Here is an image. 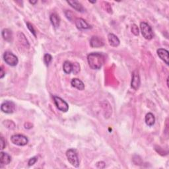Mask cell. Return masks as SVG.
<instances>
[{
  "label": "cell",
  "instance_id": "4316f807",
  "mask_svg": "<svg viewBox=\"0 0 169 169\" xmlns=\"http://www.w3.org/2000/svg\"><path fill=\"white\" fill-rule=\"evenodd\" d=\"M65 16H66V17H67L69 21H72V17H71V16H70V15H71L72 13H71V12H69V11H67V12H65Z\"/></svg>",
  "mask_w": 169,
  "mask_h": 169
},
{
  "label": "cell",
  "instance_id": "d4e9b609",
  "mask_svg": "<svg viewBox=\"0 0 169 169\" xmlns=\"http://www.w3.org/2000/svg\"><path fill=\"white\" fill-rule=\"evenodd\" d=\"M5 146H6V142H5V140L4 139V138H3L2 136L1 137V149H3L5 147Z\"/></svg>",
  "mask_w": 169,
  "mask_h": 169
},
{
  "label": "cell",
  "instance_id": "7402d4cb",
  "mask_svg": "<svg viewBox=\"0 0 169 169\" xmlns=\"http://www.w3.org/2000/svg\"><path fill=\"white\" fill-rule=\"evenodd\" d=\"M131 32L135 36H138L139 35V28L138 27V26L136 25H132V27H131Z\"/></svg>",
  "mask_w": 169,
  "mask_h": 169
},
{
  "label": "cell",
  "instance_id": "8fae6325",
  "mask_svg": "<svg viewBox=\"0 0 169 169\" xmlns=\"http://www.w3.org/2000/svg\"><path fill=\"white\" fill-rule=\"evenodd\" d=\"M157 54L159 57L162 60L165 64L168 65L169 64V58H168V51L163 49V48H159L157 50Z\"/></svg>",
  "mask_w": 169,
  "mask_h": 169
},
{
  "label": "cell",
  "instance_id": "3957f363",
  "mask_svg": "<svg viewBox=\"0 0 169 169\" xmlns=\"http://www.w3.org/2000/svg\"><path fill=\"white\" fill-rule=\"evenodd\" d=\"M140 28L143 36L146 40H149L153 38V32L152 28L147 23H145V22H142V23H140Z\"/></svg>",
  "mask_w": 169,
  "mask_h": 169
},
{
  "label": "cell",
  "instance_id": "603a6c76",
  "mask_svg": "<svg viewBox=\"0 0 169 169\" xmlns=\"http://www.w3.org/2000/svg\"><path fill=\"white\" fill-rule=\"evenodd\" d=\"M37 160H38V158L36 157L31 158V159H29L28 162V166L29 167H31V166H32V165H34L36 163V161H37Z\"/></svg>",
  "mask_w": 169,
  "mask_h": 169
},
{
  "label": "cell",
  "instance_id": "ac0fdd59",
  "mask_svg": "<svg viewBox=\"0 0 169 169\" xmlns=\"http://www.w3.org/2000/svg\"><path fill=\"white\" fill-rule=\"evenodd\" d=\"M2 35L3 39L7 42H10L12 39V32L8 28H4L2 32Z\"/></svg>",
  "mask_w": 169,
  "mask_h": 169
},
{
  "label": "cell",
  "instance_id": "f546056e",
  "mask_svg": "<svg viewBox=\"0 0 169 169\" xmlns=\"http://www.w3.org/2000/svg\"><path fill=\"white\" fill-rule=\"evenodd\" d=\"M90 3H96V2H91V1H89Z\"/></svg>",
  "mask_w": 169,
  "mask_h": 169
},
{
  "label": "cell",
  "instance_id": "ba28073f",
  "mask_svg": "<svg viewBox=\"0 0 169 169\" xmlns=\"http://www.w3.org/2000/svg\"><path fill=\"white\" fill-rule=\"evenodd\" d=\"M141 84L140 78H139V71L138 70H135L132 73L131 81V87L134 90H138Z\"/></svg>",
  "mask_w": 169,
  "mask_h": 169
},
{
  "label": "cell",
  "instance_id": "9c48e42d",
  "mask_svg": "<svg viewBox=\"0 0 169 169\" xmlns=\"http://www.w3.org/2000/svg\"><path fill=\"white\" fill-rule=\"evenodd\" d=\"M75 23L77 28L80 29V30H86V29H89L91 28V25L81 18H77L75 21Z\"/></svg>",
  "mask_w": 169,
  "mask_h": 169
},
{
  "label": "cell",
  "instance_id": "7c38bea8",
  "mask_svg": "<svg viewBox=\"0 0 169 169\" xmlns=\"http://www.w3.org/2000/svg\"><path fill=\"white\" fill-rule=\"evenodd\" d=\"M108 40L110 45L113 47H117L120 45V40L116 35L110 33L108 35Z\"/></svg>",
  "mask_w": 169,
  "mask_h": 169
},
{
  "label": "cell",
  "instance_id": "9a60e30c",
  "mask_svg": "<svg viewBox=\"0 0 169 169\" xmlns=\"http://www.w3.org/2000/svg\"><path fill=\"white\" fill-rule=\"evenodd\" d=\"M69 5H70L71 7L73 9L78 11L79 12H84V8L83 5L78 1H68L67 2Z\"/></svg>",
  "mask_w": 169,
  "mask_h": 169
},
{
  "label": "cell",
  "instance_id": "484cf974",
  "mask_svg": "<svg viewBox=\"0 0 169 169\" xmlns=\"http://www.w3.org/2000/svg\"><path fill=\"white\" fill-rule=\"evenodd\" d=\"M97 167L99 168H104L105 167V163L103 161H101V162H98L97 163Z\"/></svg>",
  "mask_w": 169,
  "mask_h": 169
},
{
  "label": "cell",
  "instance_id": "277c9868",
  "mask_svg": "<svg viewBox=\"0 0 169 169\" xmlns=\"http://www.w3.org/2000/svg\"><path fill=\"white\" fill-rule=\"evenodd\" d=\"M11 141L13 144L18 146H25L28 144V138L22 134H15L11 137Z\"/></svg>",
  "mask_w": 169,
  "mask_h": 169
},
{
  "label": "cell",
  "instance_id": "e0dca14e",
  "mask_svg": "<svg viewBox=\"0 0 169 169\" xmlns=\"http://www.w3.org/2000/svg\"><path fill=\"white\" fill-rule=\"evenodd\" d=\"M50 19L51 23H52V25H53V27L54 28L59 27V26H60V19L57 14L52 13L50 15Z\"/></svg>",
  "mask_w": 169,
  "mask_h": 169
},
{
  "label": "cell",
  "instance_id": "4fadbf2b",
  "mask_svg": "<svg viewBox=\"0 0 169 169\" xmlns=\"http://www.w3.org/2000/svg\"><path fill=\"white\" fill-rule=\"evenodd\" d=\"M12 161V157L6 153L1 152L0 153V163L2 165L8 164Z\"/></svg>",
  "mask_w": 169,
  "mask_h": 169
},
{
  "label": "cell",
  "instance_id": "ffe728a7",
  "mask_svg": "<svg viewBox=\"0 0 169 169\" xmlns=\"http://www.w3.org/2000/svg\"><path fill=\"white\" fill-rule=\"evenodd\" d=\"M52 60V57L49 54H46L45 55V56H44V61H45V64L47 66L49 65Z\"/></svg>",
  "mask_w": 169,
  "mask_h": 169
},
{
  "label": "cell",
  "instance_id": "6da1fadb",
  "mask_svg": "<svg viewBox=\"0 0 169 169\" xmlns=\"http://www.w3.org/2000/svg\"><path fill=\"white\" fill-rule=\"evenodd\" d=\"M87 61L91 69H99L103 65L105 59L104 55L98 52H93L88 55Z\"/></svg>",
  "mask_w": 169,
  "mask_h": 169
},
{
  "label": "cell",
  "instance_id": "2e32d148",
  "mask_svg": "<svg viewBox=\"0 0 169 169\" xmlns=\"http://www.w3.org/2000/svg\"><path fill=\"white\" fill-rule=\"evenodd\" d=\"M145 123L148 126H153L155 123V117L152 113H147L145 116Z\"/></svg>",
  "mask_w": 169,
  "mask_h": 169
},
{
  "label": "cell",
  "instance_id": "83f0119b",
  "mask_svg": "<svg viewBox=\"0 0 169 169\" xmlns=\"http://www.w3.org/2000/svg\"><path fill=\"white\" fill-rule=\"evenodd\" d=\"M5 72L4 71V70H3V69L2 67H1V68H0V78L2 79L3 78V77L5 76Z\"/></svg>",
  "mask_w": 169,
  "mask_h": 169
},
{
  "label": "cell",
  "instance_id": "5b68a950",
  "mask_svg": "<svg viewBox=\"0 0 169 169\" xmlns=\"http://www.w3.org/2000/svg\"><path fill=\"white\" fill-rule=\"evenodd\" d=\"M3 60L7 65L10 66H15L19 62L18 58L15 55H14L12 52H9V51H7L3 54Z\"/></svg>",
  "mask_w": 169,
  "mask_h": 169
},
{
  "label": "cell",
  "instance_id": "30bf717a",
  "mask_svg": "<svg viewBox=\"0 0 169 169\" xmlns=\"http://www.w3.org/2000/svg\"><path fill=\"white\" fill-rule=\"evenodd\" d=\"M90 45L92 48H100L103 46L104 43L101 38L94 36L90 40Z\"/></svg>",
  "mask_w": 169,
  "mask_h": 169
},
{
  "label": "cell",
  "instance_id": "f1b7e54d",
  "mask_svg": "<svg viewBox=\"0 0 169 169\" xmlns=\"http://www.w3.org/2000/svg\"><path fill=\"white\" fill-rule=\"evenodd\" d=\"M30 2V3H31V4H33V5H35V4H36V3H37V1H35V2H32V1H30V2Z\"/></svg>",
  "mask_w": 169,
  "mask_h": 169
},
{
  "label": "cell",
  "instance_id": "52a82bcc",
  "mask_svg": "<svg viewBox=\"0 0 169 169\" xmlns=\"http://www.w3.org/2000/svg\"><path fill=\"white\" fill-rule=\"evenodd\" d=\"M1 110L4 113L12 114L15 111V104L12 101H5L1 105Z\"/></svg>",
  "mask_w": 169,
  "mask_h": 169
},
{
  "label": "cell",
  "instance_id": "44dd1931",
  "mask_svg": "<svg viewBox=\"0 0 169 169\" xmlns=\"http://www.w3.org/2000/svg\"><path fill=\"white\" fill-rule=\"evenodd\" d=\"M80 71V65L78 63H73V71L72 72L74 74H78V73Z\"/></svg>",
  "mask_w": 169,
  "mask_h": 169
},
{
  "label": "cell",
  "instance_id": "7a4b0ae2",
  "mask_svg": "<svg viewBox=\"0 0 169 169\" xmlns=\"http://www.w3.org/2000/svg\"><path fill=\"white\" fill-rule=\"evenodd\" d=\"M66 157L72 166L74 167H79V160L78 158V153L75 149H68L66 152Z\"/></svg>",
  "mask_w": 169,
  "mask_h": 169
},
{
  "label": "cell",
  "instance_id": "8992f818",
  "mask_svg": "<svg viewBox=\"0 0 169 169\" xmlns=\"http://www.w3.org/2000/svg\"><path fill=\"white\" fill-rule=\"evenodd\" d=\"M53 98H54V103L56 104V107L58 110H60V111L63 112H66L68 111L69 110L68 104L64 100H63L61 98L56 96H54Z\"/></svg>",
  "mask_w": 169,
  "mask_h": 169
},
{
  "label": "cell",
  "instance_id": "cb8c5ba5",
  "mask_svg": "<svg viewBox=\"0 0 169 169\" xmlns=\"http://www.w3.org/2000/svg\"><path fill=\"white\" fill-rule=\"evenodd\" d=\"M27 25L28 28L29 29V30H30L31 33H32L33 35H34L35 36H36V32H35V28H34V27H33L31 23H27Z\"/></svg>",
  "mask_w": 169,
  "mask_h": 169
},
{
  "label": "cell",
  "instance_id": "5bb4252c",
  "mask_svg": "<svg viewBox=\"0 0 169 169\" xmlns=\"http://www.w3.org/2000/svg\"><path fill=\"white\" fill-rule=\"evenodd\" d=\"M71 84L73 87H74L78 90L83 91L85 89V85L83 82L79 79H77V78L73 79L71 81Z\"/></svg>",
  "mask_w": 169,
  "mask_h": 169
},
{
  "label": "cell",
  "instance_id": "d6986e66",
  "mask_svg": "<svg viewBox=\"0 0 169 169\" xmlns=\"http://www.w3.org/2000/svg\"><path fill=\"white\" fill-rule=\"evenodd\" d=\"M63 69L66 74H70L73 71V64L69 61H65L63 65Z\"/></svg>",
  "mask_w": 169,
  "mask_h": 169
}]
</instances>
